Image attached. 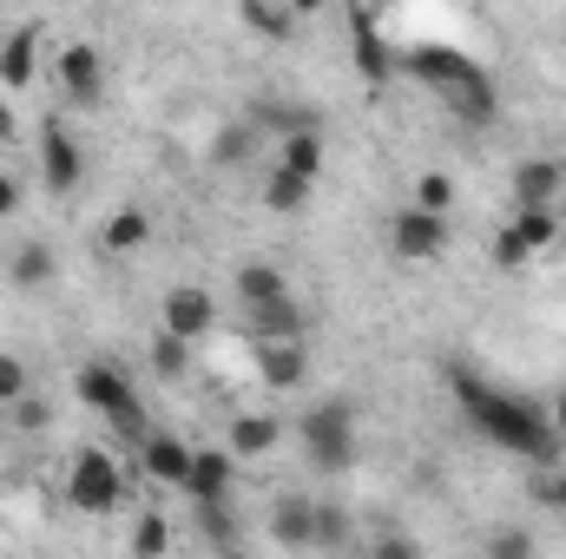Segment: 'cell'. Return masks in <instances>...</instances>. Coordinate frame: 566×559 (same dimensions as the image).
Segmentation results:
<instances>
[{
  "mask_svg": "<svg viewBox=\"0 0 566 559\" xmlns=\"http://www.w3.org/2000/svg\"><path fill=\"white\" fill-rule=\"evenodd\" d=\"M514 231L527 238V251H534V257L560 244V218H554V204H521V218H514Z\"/></svg>",
  "mask_w": 566,
  "mask_h": 559,
  "instance_id": "484cf974",
  "label": "cell"
},
{
  "mask_svg": "<svg viewBox=\"0 0 566 559\" xmlns=\"http://www.w3.org/2000/svg\"><path fill=\"white\" fill-rule=\"evenodd\" d=\"M27 389H33V369H27V356H20V349H0V409H13Z\"/></svg>",
  "mask_w": 566,
  "mask_h": 559,
  "instance_id": "83f0119b",
  "label": "cell"
},
{
  "mask_svg": "<svg viewBox=\"0 0 566 559\" xmlns=\"http://www.w3.org/2000/svg\"><path fill=\"white\" fill-rule=\"evenodd\" d=\"M126 547H133V553H165V547H171V527H165V520H158V514H145L139 527H133V540H126Z\"/></svg>",
  "mask_w": 566,
  "mask_h": 559,
  "instance_id": "1f68e13d",
  "label": "cell"
},
{
  "mask_svg": "<svg viewBox=\"0 0 566 559\" xmlns=\"http://www.w3.org/2000/svg\"><path fill=\"white\" fill-rule=\"evenodd\" d=\"M277 165H290V171H303V178H323V165H329V139L303 119V126H290V133H277Z\"/></svg>",
  "mask_w": 566,
  "mask_h": 559,
  "instance_id": "e0dca14e",
  "label": "cell"
},
{
  "mask_svg": "<svg viewBox=\"0 0 566 559\" xmlns=\"http://www.w3.org/2000/svg\"><path fill=\"white\" fill-rule=\"evenodd\" d=\"M296 447H303V461H310L316 474L356 467V402H349V395L316 402L310 415L296 421Z\"/></svg>",
  "mask_w": 566,
  "mask_h": 559,
  "instance_id": "7a4b0ae2",
  "label": "cell"
},
{
  "mask_svg": "<svg viewBox=\"0 0 566 559\" xmlns=\"http://www.w3.org/2000/svg\"><path fill=\"white\" fill-rule=\"evenodd\" d=\"M323 7H336V0H290V13L303 20V13H323Z\"/></svg>",
  "mask_w": 566,
  "mask_h": 559,
  "instance_id": "f35d334b",
  "label": "cell"
},
{
  "mask_svg": "<svg viewBox=\"0 0 566 559\" xmlns=\"http://www.w3.org/2000/svg\"><path fill=\"white\" fill-rule=\"evenodd\" d=\"M73 395L93 409V415H106L113 421V434H126L133 447H139L145 434V402H139V389L126 382V369H113V362H86L80 376H73Z\"/></svg>",
  "mask_w": 566,
  "mask_h": 559,
  "instance_id": "3957f363",
  "label": "cell"
},
{
  "mask_svg": "<svg viewBox=\"0 0 566 559\" xmlns=\"http://www.w3.org/2000/svg\"><path fill=\"white\" fill-rule=\"evenodd\" d=\"M534 500H547V507H560L566 514V467H547V474L534 481Z\"/></svg>",
  "mask_w": 566,
  "mask_h": 559,
  "instance_id": "e575fe53",
  "label": "cell"
},
{
  "mask_svg": "<svg viewBox=\"0 0 566 559\" xmlns=\"http://www.w3.org/2000/svg\"><path fill=\"white\" fill-rule=\"evenodd\" d=\"M40 80V27H13L0 40V86L7 93H27Z\"/></svg>",
  "mask_w": 566,
  "mask_h": 559,
  "instance_id": "5bb4252c",
  "label": "cell"
},
{
  "mask_svg": "<svg viewBox=\"0 0 566 559\" xmlns=\"http://www.w3.org/2000/svg\"><path fill=\"white\" fill-rule=\"evenodd\" d=\"M60 93H66V106H99L106 99V60H99L93 40L60 46Z\"/></svg>",
  "mask_w": 566,
  "mask_h": 559,
  "instance_id": "9c48e42d",
  "label": "cell"
},
{
  "mask_svg": "<svg viewBox=\"0 0 566 559\" xmlns=\"http://www.w3.org/2000/svg\"><path fill=\"white\" fill-rule=\"evenodd\" d=\"M251 151H258V119H231V126H218L211 133V165H251Z\"/></svg>",
  "mask_w": 566,
  "mask_h": 559,
  "instance_id": "cb8c5ba5",
  "label": "cell"
},
{
  "mask_svg": "<svg viewBox=\"0 0 566 559\" xmlns=\"http://www.w3.org/2000/svg\"><path fill=\"white\" fill-rule=\"evenodd\" d=\"M554 434H560V441H566V389H560V395H554Z\"/></svg>",
  "mask_w": 566,
  "mask_h": 559,
  "instance_id": "ab89813d",
  "label": "cell"
},
{
  "mask_svg": "<svg viewBox=\"0 0 566 559\" xmlns=\"http://www.w3.org/2000/svg\"><path fill=\"white\" fill-rule=\"evenodd\" d=\"M448 244H454V224H448V211L402 204V211L389 218V251H396L402 264H434V257H448Z\"/></svg>",
  "mask_w": 566,
  "mask_h": 559,
  "instance_id": "5b68a950",
  "label": "cell"
},
{
  "mask_svg": "<svg viewBox=\"0 0 566 559\" xmlns=\"http://www.w3.org/2000/svg\"><path fill=\"white\" fill-rule=\"evenodd\" d=\"M224 447H231L238 461H264V454H277V447H283V421H277V415H258V409H244V415H231Z\"/></svg>",
  "mask_w": 566,
  "mask_h": 559,
  "instance_id": "2e32d148",
  "label": "cell"
},
{
  "mask_svg": "<svg viewBox=\"0 0 566 559\" xmlns=\"http://www.w3.org/2000/svg\"><path fill=\"white\" fill-rule=\"evenodd\" d=\"M310 191H316V178H303V171H290V165H271V178H264V211H303L310 204Z\"/></svg>",
  "mask_w": 566,
  "mask_h": 559,
  "instance_id": "7402d4cb",
  "label": "cell"
},
{
  "mask_svg": "<svg viewBox=\"0 0 566 559\" xmlns=\"http://www.w3.org/2000/svg\"><path fill=\"white\" fill-rule=\"evenodd\" d=\"M80 178H86V151H80V139H73L60 119L40 126V184H46L53 198H73Z\"/></svg>",
  "mask_w": 566,
  "mask_h": 559,
  "instance_id": "52a82bcc",
  "label": "cell"
},
{
  "mask_svg": "<svg viewBox=\"0 0 566 559\" xmlns=\"http://www.w3.org/2000/svg\"><path fill=\"white\" fill-rule=\"evenodd\" d=\"M507 191H514V204H554L566 191V165L560 158H521L514 178H507Z\"/></svg>",
  "mask_w": 566,
  "mask_h": 559,
  "instance_id": "9a60e30c",
  "label": "cell"
},
{
  "mask_svg": "<svg viewBox=\"0 0 566 559\" xmlns=\"http://www.w3.org/2000/svg\"><path fill=\"white\" fill-rule=\"evenodd\" d=\"M251 356H258V382H264L271 395H296V389L310 382V349H303V336H264Z\"/></svg>",
  "mask_w": 566,
  "mask_h": 559,
  "instance_id": "ba28073f",
  "label": "cell"
},
{
  "mask_svg": "<svg viewBox=\"0 0 566 559\" xmlns=\"http://www.w3.org/2000/svg\"><path fill=\"white\" fill-rule=\"evenodd\" d=\"M488 257H494V271H521V264H534V251H527V238H521L514 224H501V231H494Z\"/></svg>",
  "mask_w": 566,
  "mask_h": 559,
  "instance_id": "f1b7e54d",
  "label": "cell"
},
{
  "mask_svg": "<svg viewBox=\"0 0 566 559\" xmlns=\"http://www.w3.org/2000/svg\"><path fill=\"white\" fill-rule=\"evenodd\" d=\"M349 60H356V73H363V86H389V73H396L389 40H382L376 13H363V7H356V20H349Z\"/></svg>",
  "mask_w": 566,
  "mask_h": 559,
  "instance_id": "7c38bea8",
  "label": "cell"
},
{
  "mask_svg": "<svg viewBox=\"0 0 566 559\" xmlns=\"http://www.w3.org/2000/svg\"><path fill=\"white\" fill-rule=\"evenodd\" d=\"M238 20H244L258 40H290V27H296L290 0H238Z\"/></svg>",
  "mask_w": 566,
  "mask_h": 559,
  "instance_id": "603a6c76",
  "label": "cell"
},
{
  "mask_svg": "<svg viewBox=\"0 0 566 559\" xmlns=\"http://www.w3.org/2000/svg\"><path fill=\"white\" fill-rule=\"evenodd\" d=\"M53 271H60V257H53V244H40V238H27V244L7 257V283H13V289H46Z\"/></svg>",
  "mask_w": 566,
  "mask_h": 559,
  "instance_id": "44dd1931",
  "label": "cell"
},
{
  "mask_svg": "<svg viewBox=\"0 0 566 559\" xmlns=\"http://www.w3.org/2000/svg\"><path fill=\"white\" fill-rule=\"evenodd\" d=\"M264 336H303V309H296V296H277V303L251 309V342H264Z\"/></svg>",
  "mask_w": 566,
  "mask_h": 559,
  "instance_id": "d4e9b609",
  "label": "cell"
},
{
  "mask_svg": "<svg viewBox=\"0 0 566 559\" xmlns=\"http://www.w3.org/2000/svg\"><path fill=\"white\" fill-rule=\"evenodd\" d=\"M185 369H191V342L158 323V336H151V376H158V382H178Z\"/></svg>",
  "mask_w": 566,
  "mask_h": 559,
  "instance_id": "4316f807",
  "label": "cell"
},
{
  "mask_svg": "<svg viewBox=\"0 0 566 559\" xmlns=\"http://www.w3.org/2000/svg\"><path fill=\"white\" fill-rule=\"evenodd\" d=\"M7 415H13V428H27V434H40V428H46V421H53V402H40V395H33V389H27V395H20V402H13V409H7Z\"/></svg>",
  "mask_w": 566,
  "mask_h": 559,
  "instance_id": "d6a6232c",
  "label": "cell"
},
{
  "mask_svg": "<svg viewBox=\"0 0 566 559\" xmlns=\"http://www.w3.org/2000/svg\"><path fill=\"white\" fill-rule=\"evenodd\" d=\"M277 296H296L277 264H244V271L231 277V303H238L244 316H251V309H264V303H277Z\"/></svg>",
  "mask_w": 566,
  "mask_h": 559,
  "instance_id": "ac0fdd59",
  "label": "cell"
},
{
  "mask_svg": "<svg viewBox=\"0 0 566 559\" xmlns=\"http://www.w3.org/2000/svg\"><path fill=\"white\" fill-rule=\"evenodd\" d=\"M13 133H20V113L7 106V86H0V139H13Z\"/></svg>",
  "mask_w": 566,
  "mask_h": 559,
  "instance_id": "74e56055",
  "label": "cell"
},
{
  "mask_svg": "<svg viewBox=\"0 0 566 559\" xmlns=\"http://www.w3.org/2000/svg\"><path fill=\"white\" fill-rule=\"evenodd\" d=\"M158 323H165L171 336H185V342H205V336L218 329V296H211L205 283H171Z\"/></svg>",
  "mask_w": 566,
  "mask_h": 559,
  "instance_id": "8992f818",
  "label": "cell"
},
{
  "mask_svg": "<svg viewBox=\"0 0 566 559\" xmlns=\"http://www.w3.org/2000/svg\"><path fill=\"white\" fill-rule=\"evenodd\" d=\"M448 389H454L461 415H468V428H474L481 441H494V447H507V454H527V461H541V467H554L560 434H554V421L541 415L534 402H521V395H507V389H494V382H481V376H468V369H448Z\"/></svg>",
  "mask_w": 566,
  "mask_h": 559,
  "instance_id": "6da1fadb",
  "label": "cell"
},
{
  "mask_svg": "<svg viewBox=\"0 0 566 559\" xmlns=\"http://www.w3.org/2000/svg\"><path fill=\"white\" fill-rule=\"evenodd\" d=\"M145 244H151V218H145L139 204L113 211L106 231H99V251H106V257H133V251H145Z\"/></svg>",
  "mask_w": 566,
  "mask_h": 559,
  "instance_id": "ffe728a7",
  "label": "cell"
},
{
  "mask_svg": "<svg viewBox=\"0 0 566 559\" xmlns=\"http://www.w3.org/2000/svg\"><path fill=\"white\" fill-rule=\"evenodd\" d=\"M376 553H382V559H409V553H416V540H402V534H382V540H376Z\"/></svg>",
  "mask_w": 566,
  "mask_h": 559,
  "instance_id": "8d00e7d4",
  "label": "cell"
},
{
  "mask_svg": "<svg viewBox=\"0 0 566 559\" xmlns=\"http://www.w3.org/2000/svg\"><path fill=\"white\" fill-rule=\"evenodd\" d=\"M231 487H238V454L231 447H191L185 500L191 507H211V500H231Z\"/></svg>",
  "mask_w": 566,
  "mask_h": 559,
  "instance_id": "8fae6325",
  "label": "cell"
},
{
  "mask_svg": "<svg viewBox=\"0 0 566 559\" xmlns=\"http://www.w3.org/2000/svg\"><path fill=\"white\" fill-rule=\"evenodd\" d=\"M310 547H349V514L316 500V527H310Z\"/></svg>",
  "mask_w": 566,
  "mask_h": 559,
  "instance_id": "f546056e",
  "label": "cell"
},
{
  "mask_svg": "<svg viewBox=\"0 0 566 559\" xmlns=\"http://www.w3.org/2000/svg\"><path fill=\"white\" fill-rule=\"evenodd\" d=\"M139 467L158 481V487L185 494V474H191V441H178V434H145V441H139Z\"/></svg>",
  "mask_w": 566,
  "mask_h": 559,
  "instance_id": "4fadbf2b",
  "label": "cell"
},
{
  "mask_svg": "<svg viewBox=\"0 0 566 559\" xmlns=\"http://www.w3.org/2000/svg\"><path fill=\"white\" fill-rule=\"evenodd\" d=\"M409 73H416L422 86H434L441 99L461 93V86H481V80H488L481 60H468V53H454V46H416V53H409Z\"/></svg>",
  "mask_w": 566,
  "mask_h": 559,
  "instance_id": "30bf717a",
  "label": "cell"
},
{
  "mask_svg": "<svg viewBox=\"0 0 566 559\" xmlns=\"http://www.w3.org/2000/svg\"><path fill=\"white\" fill-rule=\"evenodd\" d=\"M66 507L93 514V520L126 507V474H119V461L106 447H80L73 454V467H66Z\"/></svg>",
  "mask_w": 566,
  "mask_h": 559,
  "instance_id": "277c9868",
  "label": "cell"
},
{
  "mask_svg": "<svg viewBox=\"0 0 566 559\" xmlns=\"http://www.w3.org/2000/svg\"><path fill=\"white\" fill-rule=\"evenodd\" d=\"M20 198H27V191H20V178H13V171H0V224H7V218H20Z\"/></svg>",
  "mask_w": 566,
  "mask_h": 559,
  "instance_id": "d590c367",
  "label": "cell"
},
{
  "mask_svg": "<svg viewBox=\"0 0 566 559\" xmlns=\"http://www.w3.org/2000/svg\"><path fill=\"white\" fill-rule=\"evenodd\" d=\"M409 204H422V211H448V204H454V178H448V171H422L416 191H409Z\"/></svg>",
  "mask_w": 566,
  "mask_h": 559,
  "instance_id": "4dcf8cb0",
  "label": "cell"
},
{
  "mask_svg": "<svg viewBox=\"0 0 566 559\" xmlns=\"http://www.w3.org/2000/svg\"><path fill=\"white\" fill-rule=\"evenodd\" d=\"M310 527H316V500H303V494L271 500V540L277 547H310Z\"/></svg>",
  "mask_w": 566,
  "mask_h": 559,
  "instance_id": "d6986e66",
  "label": "cell"
},
{
  "mask_svg": "<svg viewBox=\"0 0 566 559\" xmlns=\"http://www.w3.org/2000/svg\"><path fill=\"white\" fill-rule=\"evenodd\" d=\"M488 553L494 559H527L534 553V534H488Z\"/></svg>",
  "mask_w": 566,
  "mask_h": 559,
  "instance_id": "836d02e7",
  "label": "cell"
}]
</instances>
